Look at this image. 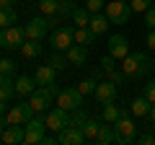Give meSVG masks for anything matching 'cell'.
I'll use <instances>...</instances> for the list:
<instances>
[{
    "label": "cell",
    "instance_id": "cell-30",
    "mask_svg": "<svg viewBox=\"0 0 155 145\" xmlns=\"http://www.w3.org/2000/svg\"><path fill=\"white\" fill-rule=\"evenodd\" d=\"M96 86H98V83H96L93 78H85V80H80V83L75 86V88L80 91L83 96H91V93H96Z\"/></svg>",
    "mask_w": 155,
    "mask_h": 145
},
{
    "label": "cell",
    "instance_id": "cell-41",
    "mask_svg": "<svg viewBox=\"0 0 155 145\" xmlns=\"http://www.w3.org/2000/svg\"><path fill=\"white\" fill-rule=\"evenodd\" d=\"M5 104L8 101H0V117H5Z\"/></svg>",
    "mask_w": 155,
    "mask_h": 145
},
{
    "label": "cell",
    "instance_id": "cell-9",
    "mask_svg": "<svg viewBox=\"0 0 155 145\" xmlns=\"http://www.w3.org/2000/svg\"><path fill=\"white\" fill-rule=\"evenodd\" d=\"M83 99L85 96L78 88H62L57 93V106H62L65 112H78V109H83Z\"/></svg>",
    "mask_w": 155,
    "mask_h": 145
},
{
    "label": "cell",
    "instance_id": "cell-5",
    "mask_svg": "<svg viewBox=\"0 0 155 145\" xmlns=\"http://www.w3.org/2000/svg\"><path fill=\"white\" fill-rule=\"evenodd\" d=\"M114 130H116V140L114 143H119V145H129V143H134V137H137V124L129 119V112L122 114V117L114 122Z\"/></svg>",
    "mask_w": 155,
    "mask_h": 145
},
{
    "label": "cell",
    "instance_id": "cell-23",
    "mask_svg": "<svg viewBox=\"0 0 155 145\" xmlns=\"http://www.w3.org/2000/svg\"><path fill=\"white\" fill-rule=\"evenodd\" d=\"M150 106H153V104H150L145 96H137V99L129 101V114H132V117H147Z\"/></svg>",
    "mask_w": 155,
    "mask_h": 145
},
{
    "label": "cell",
    "instance_id": "cell-22",
    "mask_svg": "<svg viewBox=\"0 0 155 145\" xmlns=\"http://www.w3.org/2000/svg\"><path fill=\"white\" fill-rule=\"evenodd\" d=\"M122 114H127L122 109V106H116L114 101H109V104H101V117H104V122H109V124H114L116 119L122 117Z\"/></svg>",
    "mask_w": 155,
    "mask_h": 145
},
{
    "label": "cell",
    "instance_id": "cell-38",
    "mask_svg": "<svg viewBox=\"0 0 155 145\" xmlns=\"http://www.w3.org/2000/svg\"><path fill=\"white\" fill-rule=\"evenodd\" d=\"M145 44H147L150 49H155V29H147V39H145Z\"/></svg>",
    "mask_w": 155,
    "mask_h": 145
},
{
    "label": "cell",
    "instance_id": "cell-20",
    "mask_svg": "<svg viewBox=\"0 0 155 145\" xmlns=\"http://www.w3.org/2000/svg\"><path fill=\"white\" fill-rule=\"evenodd\" d=\"M88 26H91V31H93L96 36H101V34H106V31H109L111 21H109V16H106V13H91Z\"/></svg>",
    "mask_w": 155,
    "mask_h": 145
},
{
    "label": "cell",
    "instance_id": "cell-4",
    "mask_svg": "<svg viewBox=\"0 0 155 145\" xmlns=\"http://www.w3.org/2000/svg\"><path fill=\"white\" fill-rule=\"evenodd\" d=\"M49 44L54 52H67L72 44H75V23L70 26H57L49 36Z\"/></svg>",
    "mask_w": 155,
    "mask_h": 145
},
{
    "label": "cell",
    "instance_id": "cell-7",
    "mask_svg": "<svg viewBox=\"0 0 155 145\" xmlns=\"http://www.w3.org/2000/svg\"><path fill=\"white\" fill-rule=\"evenodd\" d=\"M47 137V122L41 117H31L26 122V137H23V145H44Z\"/></svg>",
    "mask_w": 155,
    "mask_h": 145
},
{
    "label": "cell",
    "instance_id": "cell-24",
    "mask_svg": "<svg viewBox=\"0 0 155 145\" xmlns=\"http://www.w3.org/2000/svg\"><path fill=\"white\" fill-rule=\"evenodd\" d=\"M114 140H116V130H114V124L104 122V124L98 127V135H96L93 143H96V145H109V143H114Z\"/></svg>",
    "mask_w": 155,
    "mask_h": 145
},
{
    "label": "cell",
    "instance_id": "cell-40",
    "mask_svg": "<svg viewBox=\"0 0 155 145\" xmlns=\"http://www.w3.org/2000/svg\"><path fill=\"white\" fill-rule=\"evenodd\" d=\"M147 117H150V122H153V124H155V104H153V106H150V114H147Z\"/></svg>",
    "mask_w": 155,
    "mask_h": 145
},
{
    "label": "cell",
    "instance_id": "cell-35",
    "mask_svg": "<svg viewBox=\"0 0 155 145\" xmlns=\"http://www.w3.org/2000/svg\"><path fill=\"white\" fill-rule=\"evenodd\" d=\"M106 5V0H85V8H88L91 13H101Z\"/></svg>",
    "mask_w": 155,
    "mask_h": 145
},
{
    "label": "cell",
    "instance_id": "cell-16",
    "mask_svg": "<svg viewBox=\"0 0 155 145\" xmlns=\"http://www.w3.org/2000/svg\"><path fill=\"white\" fill-rule=\"evenodd\" d=\"M109 55L116 57V60H124V57L129 55V42L124 39L122 34H114V36H109Z\"/></svg>",
    "mask_w": 155,
    "mask_h": 145
},
{
    "label": "cell",
    "instance_id": "cell-14",
    "mask_svg": "<svg viewBox=\"0 0 155 145\" xmlns=\"http://www.w3.org/2000/svg\"><path fill=\"white\" fill-rule=\"evenodd\" d=\"M101 70H104V72H106V78L114 80L116 86L127 80V75H124V72L116 67V57H111V55H104V57H101Z\"/></svg>",
    "mask_w": 155,
    "mask_h": 145
},
{
    "label": "cell",
    "instance_id": "cell-3",
    "mask_svg": "<svg viewBox=\"0 0 155 145\" xmlns=\"http://www.w3.org/2000/svg\"><path fill=\"white\" fill-rule=\"evenodd\" d=\"M57 93H60V91L54 88V83H52V86H39V88L28 96V104H31L34 114H44L47 106L52 104V99H54Z\"/></svg>",
    "mask_w": 155,
    "mask_h": 145
},
{
    "label": "cell",
    "instance_id": "cell-19",
    "mask_svg": "<svg viewBox=\"0 0 155 145\" xmlns=\"http://www.w3.org/2000/svg\"><path fill=\"white\" fill-rule=\"evenodd\" d=\"M36 88H39V83H36V78H34V75H18V78H16V96L28 99Z\"/></svg>",
    "mask_w": 155,
    "mask_h": 145
},
{
    "label": "cell",
    "instance_id": "cell-37",
    "mask_svg": "<svg viewBox=\"0 0 155 145\" xmlns=\"http://www.w3.org/2000/svg\"><path fill=\"white\" fill-rule=\"evenodd\" d=\"M134 143H140V145H155V135L153 132H145V135H140V137H134Z\"/></svg>",
    "mask_w": 155,
    "mask_h": 145
},
{
    "label": "cell",
    "instance_id": "cell-28",
    "mask_svg": "<svg viewBox=\"0 0 155 145\" xmlns=\"http://www.w3.org/2000/svg\"><path fill=\"white\" fill-rule=\"evenodd\" d=\"M18 21V13L11 8H0V29H5V26H13V23Z\"/></svg>",
    "mask_w": 155,
    "mask_h": 145
},
{
    "label": "cell",
    "instance_id": "cell-25",
    "mask_svg": "<svg viewBox=\"0 0 155 145\" xmlns=\"http://www.w3.org/2000/svg\"><path fill=\"white\" fill-rule=\"evenodd\" d=\"M93 42H96V34L91 31V26H75V44L91 47Z\"/></svg>",
    "mask_w": 155,
    "mask_h": 145
},
{
    "label": "cell",
    "instance_id": "cell-26",
    "mask_svg": "<svg viewBox=\"0 0 155 145\" xmlns=\"http://www.w3.org/2000/svg\"><path fill=\"white\" fill-rule=\"evenodd\" d=\"M21 55L26 57V60H36L39 55H41V42H34V39H26L21 44Z\"/></svg>",
    "mask_w": 155,
    "mask_h": 145
},
{
    "label": "cell",
    "instance_id": "cell-39",
    "mask_svg": "<svg viewBox=\"0 0 155 145\" xmlns=\"http://www.w3.org/2000/svg\"><path fill=\"white\" fill-rule=\"evenodd\" d=\"M13 3H16V0H0V8H11Z\"/></svg>",
    "mask_w": 155,
    "mask_h": 145
},
{
    "label": "cell",
    "instance_id": "cell-12",
    "mask_svg": "<svg viewBox=\"0 0 155 145\" xmlns=\"http://www.w3.org/2000/svg\"><path fill=\"white\" fill-rule=\"evenodd\" d=\"M57 143H60V145H85L88 140H85L80 124L70 122L65 130H60V132H57Z\"/></svg>",
    "mask_w": 155,
    "mask_h": 145
},
{
    "label": "cell",
    "instance_id": "cell-32",
    "mask_svg": "<svg viewBox=\"0 0 155 145\" xmlns=\"http://www.w3.org/2000/svg\"><path fill=\"white\" fill-rule=\"evenodd\" d=\"M16 60H11V57H3V60H0V72H3V75H13V72H16Z\"/></svg>",
    "mask_w": 155,
    "mask_h": 145
},
{
    "label": "cell",
    "instance_id": "cell-34",
    "mask_svg": "<svg viewBox=\"0 0 155 145\" xmlns=\"http://www.w3.org/2000/svg\"><path fill=\"white\" fill-rule=\"evenodd\" d=\"M142 96L150 101V104H155V80H150V83H145L142 88Z\"/></svg>",
    "mask_w": 155,
    "mask_h": 145
},
{
    "label": "cell",
    "instance_id": "cell-6",
    "mask_svg": "<svg viewBox=\"0 0 155 145\" xmlns=\"http://www.w3.org/2000/svg\"><path fill=\"white\" fill-rule=\"evenodd\" d=\"M26 42V29L23 26H5L0 31V47L3 49H21V44Z\"/></svg>",
    "mask_w": 155,
    "mask_h": 145
},
{
    "label": "cell",
    "instance_id": "cell-11",
    "mask_svg": "<svg viewBox=\"0 0 155 145\" xmlns=\"http://www.w3.org/2000/svg\"><path fill=\"white\" fill-rule=\"evenodd\" d=\"M44 122H47V130H49V132H60V130H65L72 119H70V112H65L62 106H54V109L47 112Z\"/></svg>",
    "mask_w": 155,
    "mask_h": 145
},
{
    "label": "cell",
    "instance_id": "cell-8",
    "mask_svg": "<svg viewBox=\"0 0 155 145\" xmlns=\"http://www.w3.org/2000/svg\"><path fill=\"white\" fill-rule=\"evenodd\" d=\"M106 16L114 26H124L132 16V5H129L127 0H111L109 5H106Z\"/></svg>",
    "mask_w": 155,
    "mask_h": 145
},
{
    "label": "cell",
    "instance_id": "cell-15",
    "mask_svg": "<svg viewBox=\"0 0 155 145\" xmlns=\"http://www.w3.org/2000/svg\"><path fill=\"white\" fill-rule=\"evenodd\" d=\"M23 137H26V127H21V124H8L0 132V143L5 145H23Z\"/></svg>",
    "mask_w": 155,
    "mask_h": 145
},
{
    "label": "cell",
    "instance_id": "cell-36",
    "mask_svg": "<svg viewBox=\"0 0 155 145\" xmlns=\"http://www.w3.org/2000/svg\"><path fill=\"white\" fill-rule=\"evenodd\" d=\"M145 26H147V29H155V3L145 11Z\"/></svg>",
    "mask_w": 155,
    "mask_h": 145
},
{
    "label": "cell",
    "instance_id": "cell-33",
    "mask_svg": "<svg viewBox=\"0 0 155 145\" xmlns=\"http://www.w3.org/2000/svg\"><path fill=\"white\" fill-rule=\"evenodd\" d=\"M155 0H129V5H132V13H145L150 5H153Z\"/></svg>",
    "mask_w": 155,
    "mask_h": 145
},
{
    "label": "cell",
    "instance_id": "cell-21",
    "mask_svg": "<svg viewBox=\"0 0 155 145\" xmlns=\"http://www.w3.org/2000/svg\"><path fill=\"white\" fill-rule=\"evenodd\" d=\"M34 78H36L39 86H52V83H54V78H57V70L47 62V65H39V67H36Z\"/></svg>",
    "mask_w": 155,
    "mask_h": 145
},
{
    "label": "cell",
    "instance_id": "cell-31",
    "mask_svg": "<svg viewBox=\"0 0 155 145\" xmlns=\"http://www.w3.org/2000/svg\"><path fill=\"white\" fill-rule=\"evenodd\" d=\"M47 62H49V65L54 67L57 72H60V70H65V67H67V57H62L60 52H54V55H52V57H49V60H47Z\"/></svg>",
    "mask_w": 155,
    "mask_h": 145
},
{
    "label": "cell",
    "instance_id": "cell-18",
    "mask_svg": "<svg viewBox=\"0 0 155 145\" xmlns=\"http://www.w3.org/2000/svg\"><path fill=\"white\" fill-rule=\"evenodd\" d=\"M88 49H91V47H85V44H72L70 49L65 52V57H67V62H70V65L83 67L85 62H88Z\"/></svg>",
    "mask_w": 155,
    "mask_h": 145
},
{
    "label": "cell",
    "instance_id": "cell-42",
    "mask_svg": "<svg viewBox=\"0 0 155 145\" xmlns=\"http://www.w3.org/2000/svg\"><path fill=\"white\" fill-rule=\"evenodd\" d=\"M127 3H129V0H127Z\"/></svg>",
    "mask_w": 155,
    "mask_h": 145
},
{
    "label": "cell",
    "instance_id": "cell-2",
    "mask_svg": "<svg viewBox=\"0 0 155 145\" xmlns=\"http://www.w3.org/2000/svg\"><path fill=\"white\" fill-rule=\"evenodd\" d=\"M26 39H34V42H41V39H47V34L49 31H54L57 29V21L52 16H36V18H31V21L26 23Z\"/></svg>",
    "mask_w": 155,
    "mask_h": 145
},
{
    "label": "cell",
    "instance_id": "cell-29",
    "mask_svg": "<svg viewBox=\"0 0 155 145\" xmlns=\"http://www.w3.org/2000/svg\"><path fill=\"white\" fill-rule=\"evenodd\" d=\"M70 16H72V23H75V26H88V21H91V11L88 8H75Z\"/></svg>",
    "mask_w": 155,
    "mask_h": 145
},
{
    "label": "cell",
    "instance_id": "cell-10",
    "mask_svg": "<svg viewBox=\"0 0 155 145\" xmlns=\"http://www.w3.org/2000/svg\"><path fill=\"white\" fill-rule=\"evenodd\" d=\"M39 11L44 16H52V18H60V16H67V13L75 11L70 0H39Z\"/></svg>",
    "mask_w": 155,
    "mask_h": 145
},
{
    "label": "cell",
    "instance_id": "cell-17",
    "mask_svg": "<svg viewBox=\"0 0 155 145\" xmlns=\"http://www.w3.org/2000/svg\"><path fill=\"white\" fill-rule=\"evenodd\" d=\"M96 101H98V104H109V101H114L116 99V83L114 80H101L98 86H96Z\"/></svg>",
    "mask_w": 155,
    "mask_h": 145
},
{
    "label": "cell",
    "instance_id": "cell-1",
    "mask_svg": "<svg viewBox=\"0 0 155 145\" xmlns=\"http://www.w3.org/2000/svg\"><path fill=\"white\" fill-rule=\"evenodd\" d=\"M122 72L127 75V80H140L150 72V60L145 52H129L122 60Z\"/></svg>",
    "mask_w": 155,
    "mask_h": 145
},
{
    "label": "cell",
    "instance_id": "cell-13",
    "mask_svg": "<svg viewBox=\"0 0 155 145\" xmlns=\"http://www.w3.org/2000/svg\"><path fill=\"white\" fill-rule=\"evenodd\" d=\"M31 117H34V109H31L28 101H21L18 106H11L5 112V122L8 124H26Z\"/></svg>",
    "mask_w": 155,
    "mask_h": 145
},
{
    "label": "cell",
    "instance_id": "cell-27",
    "mask_svg": "<svg viewBox=\"0 0 155 145\" xmlns=\"http://www.w3.org/2000/svg\"><path fill=\"white\" fill-rule=\"evenodd\" d=\"M98 127H101L98 119H88V117H85L83 122H80V130H83V135H85V140H88V143H93V140H96Z\"/></svg>",
    "mask_w": 155,
    "mask_h": 145
}]
</instances>
